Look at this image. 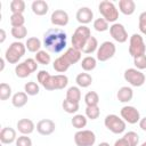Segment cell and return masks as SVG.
Listing matches in <instances>:
<instances>
[{
	"label": "cell",
	"instance_id": "obj_1",
	"mask_svg": "<svg viewBox=\"0 0 146 146\" xmlns=\"http://www.w3.org/2000/svg\"><path fill=\"white\" fill-rule=\"evenodd\" d=\"M42 43L49 52L59 54L67 46V34L59 27H51L44 32Z\"/></svg>",
	"mask_w": 146,
	"mask_h": 146
},
{
	"label": "cell",
	"instance_id": "obj_2",
	"mask_svg": "<svg viewBox=\"0 0 146 146\" xmlns=\"http://www.w3.org/2000/svg\"><path fill=\"white\" fill-rule=\"evenodd\" d=\"M91 36V31L87 25H79L72 34V47L78 50H83L87 41Z\"/></svg>",
	"mask_w": 146,
	"mask_h": 146
},
{
	"label": "cell",
	"instance_id": "obj_3",
	"mask_svg": "<svg viewBox=\"0 0 146 146\" xmlns=\"http://www.w3.org/2000/svg\"><path fill=\"white\" fill-rule=\"evenodd\" d=\"M26 46L21 41L11 42L5 52V59L9 64H17L19 59L25 55Z\"/></svg>",
	"mask_w": 146,
	"mask_h": 146
},
{
	"label": "cell",
	"instance_id": "obj_4",
	"mask_svg": "<svg viewBox=\"0 0 146 146\" xmlns=\"http://www.w3.org/2000/svg\"><path fill=\"white\" fill-rule=\"evenodd\" d=\"M98 10L104 19H106L108 23H116L119 18V9L114 5V2L108 0H103L98 5Z\"/></svg>",
	"mask_w": 146,
	"mask_h": 146
},
{
	"label": "cell",
	"instance_id": "obj_5",
	"mask_svg": "<svg viewBox=\"0 0 146 146\" xmlns=\"http://www.w3.org/2000/svg\"><path fill=\"white\" fill-rule=\"evenodd\" d=\"M104 124L107 128V130H110L111 132H113L115 135L123 133L125 131V128H127L125 121L121 116H119L116 114L106 115L105 119H104Z\"/></svg>",
	"mask_w": 146,
	"mask_h": 146
},
{
	"label": "cell",
	"instance_id": "obj_6",
	"mask_svg": "<svg viewBox=\"0 0 146 146\" xmlns=\"http://www.w3.org/2000/svg\"><path fill=\"white\" fill-rule=\"evenodd\" d=\"M129 54L132 58L146 54V44L141 34L133 33L129 38Z\"/></svg>",
	"mask_w": 146,
	"mask_h": 146
},
{
	"label": "cell",
	"instance_id": "obj_7",
	"mask_svg": "<svg viewBox=\"0 0 146 146\" xmlns=\"http://www.w3.org/2000/svg\"><path fill=\"white\" fill-rule=\"evenodd\" d=\"M116 52V46L112 41H104L96 51V58L99 62H107Z\"/></svg>",
	"mask_w": 146,
	"mask_h": 146
},
{
	"label": "cell",
	"instance_id": "obj_8",
	"mask_svg": "<svg viewBox=\"0 0 146 146\" xmlns=\"http://www.w3.org/2000/svg\"><path fill=\"white\" fill-rule=\"evenodd\" d=\"M123 78L132 87H141L146 81L145 74L141 71H139L135 67L127 68L123 73Z\"/></svg>",
	"mask_w": 146,
	"mask_h": 146
},
{
	"label": "cell",
	"instance_id": "obj_9",
	"mask_svg": "<svg viewBox=\"0 0 146 146\" xmlns=\"http://www.w3.org/2000/svg\"><path fill=\"white\" fill-rule=\"evenodd\" d=\"M74 143L76 146H94L96 143V135L91 130H78L74 133Z\"/></svg>",
	"mask_w": 146,
	"mask_h": 146
},
{
	"label": "cell",
	"instance_id": "obj_10",
	"mask_svg": "<svg viewBox=\"0 0 146 146\" xmlns=\"http://www.w3.org/2000/svg\"><path fill=\"white\" fill-rule=\"evenodd\" d=\"M120 115L125 121V123H129V124H136L141 119L139 111L135 106H130V105L123 106L120 111Z\"/></svg>",
	"mask_w": 146,
	"mask_h": 146
},
{
	"label": "cell",
	"instance_id": "obj_11",
	"mask_svg": "<svg viewBox=\"0 0 146 146\" xmlns=\"http://www.w3.org/2000/svg\"><path fill=\"white\" fill-rule=\"evenodd\" d=\"M68 84V78L65 74H56L51 75L49 79V82L46 84L44 89L48 91L52 90H62Z\"/></svg>",
	"mask_w": 146,
	"mask_h": 146
},
{
	"label": "cell",
	"instance_id": "obj_12",
	"mask_svg": "<svg viewBox=\"0 0 146 146\" xmlns=\"http://www.w3.org/2000/svg\"><path fill=\"white\" fill-rule=\"evenodd\" d=\"M110 34L112 39L119 43H124L128 40V32L121 23H113L110 26Z\"/></svg>",
	"mask_w": 146,
	"mask_h": 146
},
{
	"label": "cell",
	"instance_id": "obj_13",
	"mask_svg": "<svg viewBox=\"0 0 146 146\" xmlns=\"http://www.w3.org/2000/svg\"><path fill=\"white\" fill-rule=\"evenodd\" d=\"M68 21H70L68 14L63 9H56L51 13L50 22L55 26H60V27L66 26L68 24Z\"/></svg>",
	"mask_w": 146,
	"mask_h": 146
},
{
	"label": "cell",
	"instance_id": "obj_14",
	"mask_svg": "<svg viewBox=\"0 0 146 146\" xmlns=\"http://www.w3.org/2000/svg\"><path fill=\"white\" fill-rule=\"evenodd\" d=\"M35 129L41 136H50L55 131L56 124L50 119H42L36 123Z\"/></svg>",
	"mask_w": 146,
	"mask_h": 146
},
{
	"label": "cell",
	"instance_id": "obj_15",
	"mask_svg": "<svg viewBox=\"0 0 146 146\" xmlns=\"http://www.w3.org/2000/svg\"><path fill=\"white\" fill-rule=\"evenodd\" d=\"M75 18L81 25H87L94 19V11L89 7H81L78 9Z\"/></svg>",
	"mask_w": 146,
	"mask_h": 146
},
{
	"label": "cell",
	"instance_id": "obj_16",
	"mask_svg": "<svg viewBox=\"0 0 146 146\" xmlns=\"http://www.w3.org/2000/svg\"><path fill=\"white\" fill-rule=\"evenodd\" d=\"M16 127H17V130L22 135H26V136L31 135L35 129L34 122L32 120H30V119H21V120H18Z\"/></svg>",
	"mask_w": 146,
	"mask_h": 146
},
{
	"label": "cell",
	"instance_id": "obj_17",
	"mask_svg": "<svg viewBox=\"0 0 146 146\" xmlns=\"http://www.w3.org/2000/svg\"><path fill=\"white\" fill-rule=\"evenodd\" d=\"M16 139H17V135H16V130L14 128L5 127L1 129L0 141L2 144H13L14 141H16Z\"/></svg>",
	"mask_w": 146,
	"mask_h": 146
},
{
	"label": "cell",
	"instance_id": "obj_18",
	"mask_svg": "<svg viewBox=\"0 0 146 146\" xmlns=\"http://www.w3.org/2000/svg\"><path fill=\"white\" fill-rule=\"evenodd\" d=\"M132 97H133V90L131 87L128 86L121 87L116 92V98L120 103H129L130 100H132Z\"/></svg>",
	"mask_w": 146,
	"mask_h": 146
},
{
	"label": "cell",
	"instance_id": "obj_19",
	"mask_svg": "<svg viewBox=\"0 0 146 146\" xmlns=\"http://www.w3.org/2000/svg\"><path fill=\"white\" fill-rule=\"evenodd\" d=\"M63 56L70 62L71 65H73V64H76V63H79V62L81 60L82 51H81V50H78V49H75V48H73V47H70V48H67V49L64 51Z\"/></svg>",
	"mask_w": 146,
	"mask_h": 146
},
{
	"label": "cell",
	"instance_id": "obj_20",
	"mask_svg": "<svg viewBox=\"0 0 146 146\" xmlns=\"http://www.w3.org/2000/svg\"><path fill=\"white\" fill-rule=\"evenodd\" d=\"M31 9L36 16H43L48 13L49 6L44 0H34L31 5Z\"/></svg>",
	"mask_w": 146,
	"mask_h": 146
},
{
	"label": "cell",
	"instance_id": "obj_21",
	"mask_svg": "<svg viewBox=\"0 0 146 146\" xmlns=\"http://www.w3.org/2000/svg\"><path fill=\"white\" fill-rule=\"evenodd\" d=\"M136 10V2L133 0H120L119 1V11L123 15L130 16Z\"/></svg>",
	"mask_w": 146,
	"mask_h": 146
},
{
	"label": "cell",
	"instance_id": "obj_22",
	"mask_svg": "<svg viewBox=\"0 0 146 146\" xmlns=\"http://www.w3.org/2000/svg\"><path fill=\"white\" fill-rule=\"evenodd\" d=\"M27 100H29V95L25 91H18L14 94L11 97V104L16 108H21L25 106L27 104Z\"/></svg>",
	"mask_w": 146,
	"mask_h": 146
},
{
	"label": "cell",
	"instance_id": "obj_23",
	"mask_svg": "<svg viewBox=\"0 0 146 146\" xmlns=\"http://www.w3.org/2000/svg\"><path fill=\"white\" fill-rule=\"evenodd\" d=\"M70 66H71L70 62H68L63 55H60L59 57H57V58L55 59V62L52 63L54 70H55L56 72H58V73H65V72L70 68Z\"/></svg>",
	"mask_w": 146,
	"mask_h": 146
},
{
	"label": "cell",
	"instance_id": "obj_24",
	"mask_svg": "<svg viewBox=\"0 0 146 146\" xmlns=\"http://www.w3.org/2000/svg\"><path fill=\"white\" fill-rule=\"evenodd\" d=\"M75 82L79 88H88L92 83V76L87 72L79 73L75 78Z\"/></svg>",
	"mask_w": 146,
	"mask_h": 146
},
{
	"label": "cell",
	"instance_id": "obj_25",
	"mask_svg": "<svg viewBox=\"0 0 146 146\" xmlns=\"http://www.w3.org/2000/svg\"><path fill=\"white\" fill-rule=\"evenodd\" d=\"M25 46H26V49L30 51V52H38L41 50V47H42V42L40 39H38L36 36H31L26 40L25 42Z\"/></svg>",
	"mask_w": 146,
	"mask_h": 146
},
{
	"label": "cell",
	"instance_id": "obj_26",
	"mask_svg": "<svg viewBox=\"0 0 146 146\" xmlns=\"http://www.w3.org/2000/svg\"><path fill=\"white\" fill-rule=\"evenodd\" d=\"M65 99L79 104V102L81 100V90H80V88L78 86L70 87L66 91V98Z\"/></svg>",
	"mask_w": 146,
	"mask_h": 146
},
{
	"label": "cell",
	"instance_id": "obj_27",
	"mask_svg": "<svg viewBox=\"0 0 146 146\" xmlns=\"http://www.w3.org/2000/svg\"><path fill=\"white\" fill-rule=\"evenodd\" d=\"M80 65L84 72H91L97 66V58H95L92 56H86L84 58L81 59Z\"/></svg>",
	"mask_w": 146,
	"mask_h": 146
},
{
	"label": "cell",
	"instance_id": "obj_28",
	"mask_svg": "<svg viewBox=\"0 0 146 146\" xmlns=\"http://www.w3.org/2000/svg\"><path fill=\"white\" fill-rule=\"evenodd\" d=\"M31 70L27 67V65L25 64V62H22V63H18L16 66H15V74L17 78L19 79H25L27 76L31 75Z\"/></svg>",
	"mask_w": 146,
	"mask_h": 146
},
{
	"label": "cell",
	"instance_id": "obj_29",
	"mask_svg": "<svg viewBox=\"0 0 146 146\" xmlns=\"http://www.w3.org/2000/svg\"><path fill=\"white\" fill-rule=\"evenodd\" d=\"M87 122H88V117L82 114H75L71 120L72 125L78 130H82L87 125Z\"/></svg>",
	"mask_w": 146,
	"mask_h": 146
},
{
	"label": "cell",
	"instance_id": "obj_30",
	"mask_svg": "<svg viewBox=\"0 0 146 146\" xmlns=\"http://www.w3.org/2000/svg\"><path fill=\"white\" fill-rule=\"evenodd\" d=\"M98 47H99V44H98V40H97L95 36L91 35V36L89 38V40L87 41V43H86V46H84L82 52H83V54H87V55H90V54L97 51Z\"/></svg>",
	"mask_w": 146,
	"mask_h": 146
},
{
	"label": "cell",
	"instance_id": "obj_31",
	"mask_svg": "<svg viewBox=\"0 0 146 146\" xmlns=\"http://www.w3.org/2000/svg\"><path fill=\"white\" fill-rule=\"evenodd\" d=\"M34 59L38 62V64H41V65H49L50 62H51V57L49 55L48 51L46 50H40L35 54V57Z\"/></svg>",
	"mask_w": 146,
	"mask_h": 146
},
{
	"label": "cell",
	"instance_id": "obj_32",
	"mask_svg": "<svg viewBox=\"0 0 146 146\" xmlns=\"http://www.w3.org/2000/svg\"><path fill=\"white\" fill-rule=\"evenodd\" d=\"M11 14H23L25 10V1L23 0H13L9 5Z\"/></svg>",
	"mask_w": 146,
	"mask_h": 146
},
{
	"label": "cell",
	"instance_id": "obj_33",
	"mask_svg": "<svg viewBox=\"0 0 146 146\" xmlns=\"http://www.w3.org/2000/svg\"><path fill=\"white\" fill-rule=\"evenodd\" d=\"M92 26L97 32H105V31L110 30V23L106 19H104L103 17L96 18L92 23Z\"/></svg>",
	"mask_w": 146,
	"mask_h": 146
},
{
	"label": "cell",
	"instance_id": "obj_34",
	"mask_svg": "<svg viewBox=\"0 0 146 146\" xmlns=\"http://www.w3.org/2000/svg\"><path fill=\"white\" fill-rule=\"evenodd\" d=\"M24 91L29 96H35L40 92V86L34 81H29L24 84Z\"/></svg>",
	"mask_w": 146,
	"mask_h": 146
},
{
	"label": "cell",
	"instance_id": "obj_35",
	"mask_svg": "<svg viewBox=\"0 0 146 146\" xmlns=\"http://www.w3.org/2000/svg\"><path fill=\"white\" fill-rule=\"evenodd\" d=\"M84 103L87 106H95L99 103V95L96 91H88L84 95Z\"/></svg>",
	"mask_w": 146,
	"mask_h": 146
},
{
	"label": "cell",
	"instance_id": "obj_36",
	"mask_svg": "<svg viewBox=\"0 0 146 146\" xmlns=\"http://www.w3.org/2000/svg\"><path fill=\"white\" fill-rule=\"evenodd\" d=\"M9 21H10L11 27H19V26H24L25 17L23 14H11L9 17Z\"/></svg>",
	"mask_w": 146,
	"mask_h": 146
},
{
	"label": "cell",
	"instance_id": "obj_37",
	"mask_svg": "<svg viewBox=\"0 0 146 146\" xmlns=\"http://www.w3.org/2000/svg\"><path fill=\"white\" fill-rule=\"evenodd\" d=\"M62 107L63 110L68 113V114H75L78 111H79V104L78 103H73V102H70L67 99H64L63 103H62Z\"/></svg>",
	"mask_w": 146,
	"mask_h": 146
},
{
	"label": "cell",
	"instance_id": "obj_38",
	"mask_svg": "<svg viewBox=\"0 0 146 146\" xmlns=\"http://www.w3.org/2000/svg\"><path fill=\"white\" fill-rule=\"evenodd\" d=\"M123 138L127 140V143H128L129 146H138V144H139V136L135 131H128V132H125L124 136H123Z\"/></svg>",
	"mask_w": 146,
	"mask_h": 146
},
{
	"label": "cell",
	"instance_id": "obj_39",
	"mask_svg": "<svg viewBox=\"0 0 146 146\" xmlns=\"http://www.w3.org/2000/svg\"><path fill=\"white\" fill-rule=\"evenodd\" d=\"M100 115V108L98 105L95 106H87L86 107V116L90 120H96Z\"/></svg>",
	"mask_w": 146,
	"mask_h": 146
},
{
	"label": "cell",
	"instance_id": "obj_40",
	"mask_svg": "<svg viewBox=\"0 0 146 146\" xmlns=\"http://www.w3.org/2000/svg\"><path fill=\"white\" fill-rule=\"evenodd\" d=\"M11 35L16 39V40H22L27 35V29L25 26H19V27H11L10 31Z\"/></svg>",
	"mask_w": 146,
	"mask_h": 146
},
{
	"label": "cell",
	"instance_id": "obj_41",
	"mask_svg": "<svg viewBox=\"0 0 146 146\" xmlns=\"http://www.w3.org/2000/svg\"><path fill=\"white\" fill-rule=\"evenodd\" d=\"M11 96V87L6 83V82H2L0 84V99L1 100H7L9 99Z\"/></svg>",
	"mask_w": 146,
	"mask_h": 146
},
{
	"label": "cell",
	"instance_id": "obj_42",
	"mask_svg": "<svg viewBox=\"0 0 146 146\" xmlns=\"http://www.w3.org/2000/svg\"><path fill=\"white\" fill-rule=\"evenodd\" d=\"M51 74L48 72V71H44V70H41L38 72V75H36V79H38V82L44 88V86L48 83L49 79H50Z\"/></svg>",
	"mask_w": 146,
	"mask_h": 146
},
{
	"label": "cell",
	"instance_id": "obj_43",
	"mask_svg": "<svg viewBox=\"0 0 146 146\" xmlns=\"http://www.w3.org/2000/svg\"><path fill=\"white\" fill-rule=\"evenodd\" d=\"M133 65H135V68H137L139 71L145 70L146 68V54L138 56V57H135L133 58Z\"/></svg>",
	"mask_w": 146,
	"mask_h": 146
},
{
	"label": "cell",
	"instance_id": "obj_44",
	"mask_svg": "<svg viewBox=\"0 0 146 146\" xmlns=\"http://www.w3.org/2000/svg\"><path fill=\"white\" fill-rule=\"evenodd\" d=\"M138 29L141 34L146 35V11L140 13L138 17Z\"/></svg>",
	"mask_w": 146,
	"mask_h": 146
},
{
	"label": "cell",
	"instance_id": "obj_45",
	"mask_svg": "<svg viewBox=\"0 0 146 146\" xmlns=\"http://www.w3.org/2000/svg\"><path fill=\"white\" fill-rule=\"evenodd\" d=\"M15 145L16 146H32V140L26 135H22V136L17 137Z\"/></svg>",
	"mask_w": 146,
	"mask_h": 146
},
{
	"label": "cell",
	"instance_id": "obj_46",
	"mask_svg": "<svg viewBox=\"0 0 146 146\" xmlns=\"http://www.w3.org/2000/svg\"><path fill=\"white\" fill-rule=\"evenodd\" d=\"M24 62H25V64L27 65V67L31 70L32 73L38 70V65H39V64H38V62H36L34 58H27V59H25Z\"/></svg>",
	"mask_w": 146,
	"mask_h": 146
},
{
	"label": "cell",
	"instance_id": "obj_47",
	"mask_svg": "<svg viewBox=\"0 0 146 146\" xmlns=\"http://www.w3.org/2000/svg\"><path fill=\"white\" fill-rule=\"evenodd\" d=\"M113 146H129V145H128L127 140L122 137V138H120V139L115 140V143H114V145H113Z\"/></svg>",
	"mask_w": 146,
	"mask_h": 146
},
{
	"label": "cell",
	"instance_id": "obj_48",
	"mask_svg": "<svg viewBox=\"0 0 146 146\" xmlns=\"http://www.w3.org/2000/svg\"><path fill=\"white\" fill-rule=\"evenodd\" d=\"M138 123H139V128H140L143 131H146V116H145V117H141Z\"/></svg>",
	"mask_w": 146,
	"mask_h": 146
},
{
	"label": "cell",
	"instance_id": "obj_49",
	"mask_svg": "<svg viewBox=\"0 0 146 146\" xmlns=\"http://www.w3.org/2000/svg\"><path fill=\"white\" fill-rule=\"evenodd\" d=\"M6 40V31L3 29H0V43H3Z\"/></svg>",
	"mask_w": 146,
	"mask_h": 146
},
{
	"label": "cell",
	"instance_id": "obj_50",
	"mask_svg": "<svg viewBox=\"0 0 146 146\" xmlns=\"http://www.w3.org/2000/svg\"><path fill=\"white\" fill-rule=\"evenodd\" d=\"M5 58H0V72H2L5 68Z\"/></svg>",
	"mask_w": 146,
	"mask_h": 146
},
{
	"label": "cell",
	"instance_id": "obj_51",
	"mask_svg": "<svg viewBox=\"0 0 146 146\" xmlns=\"http://www.w3.org/2000/svg\"><path fill=\"white\" fill-rule=\"evenodd\" d=\"M98 146H111L107 141H103V143H100V144H98Z\"/></svg>",
	"mask_w": 146,
	"mask_h": 146
},
{
	"label": "cell",
	"instance_id": "obj_52",
	"mask_svg": "<svg viewBox=\"0 0 146 146\" xmlns=\"http://www.w3.org/2000/svg\"><path fill=\"white\" fill-rule=\"evenodd\" d=\"M140 146H146V141H144V143H143V144H141Z\"/></svg>",
	"mask_w": 146,
	"mask_h": 146
}]
</instances>
